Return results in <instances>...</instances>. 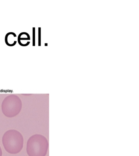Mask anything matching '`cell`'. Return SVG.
Returning <instances> with one entry per match:
<instances>
[{
  "instance_id": "6da1fadb",
  "label": "cell",
  "mask_w": 139,
  "mask_h": 156,
  "mask_svg": "<svg viewBox=\"0 0 139 156\" xmlns=\"http://www.w3.org/2000/svg\"><path fill=\"white\" fill-rule=\"evenodd\" d=\"M2 143L7 152L11 154H16L21 152L23 148V137L18 130L10 129L3 134Z\"/></svg>"
},
{
  "instance_id": "277c9868",
  "label": "cell",
  "mask_w": 139,
  "mask_h": 156,
  "mask_svg": "<svg viewBox=\"0 0 139 156\" xmlns=\"http://www.w3.org/2000/svg\"><path fill=\"white\" fill-rule=\"evenodd\" d=\"M30 40V37L28 33L26 32H23L20 33L17 38L18 42L19 45L23 47L28 46L30 44V42L27 41Z\"/></svg>"
},
{
  "instance_id": "7a4b0ae2",
  "label": "cell",
  "mask_w": 139,
  "mask_h": 156,
  "mask_svg": "<svg viewBox=\"0 0 139 156\" xmlns=\"http://www.w3.org/2000/svg\"><path fill=\"white\" fill-rule=\"evenodd\" d=\"M48 147L46 138L41 134H36L28 139L26 151L29 156H45Z\"/></svg>"
},
{
  "instance_id": "8992f818",
  "label": "cell",
  "mask_w": 139,
  "mask_h": 156,
  "mask_svg": "<svg viewBox=\"0 0 139 156\" xmlns=\"http://www.w3.org/2000/svg\"><path fill=\"white\" fill-rule=\"evenodd\" d=\"M35 27L33 28V46H35V38H36V33H35Z\"/></svg>"
},
{
  "instance_id": "5b68a950",
  "label": "cell",
  "mask_w": 139,
  "mask_h": 156,
  "mask_svg": "<svg viewBox=\"0 0 139 156\" xmlns=\"http://www.w3.org/2000/svg\"><path fill=\"white\" fill-rule=\"evenodd\" d=\"M16 37V34L14 32H8L6 34L5 38V41L6 44L8 46H14L16 45L17 43L16 41L14 40Z\"/></svg>"
},
{
  "instance_id": "52a82bcc",
  "label": "cell",
  "mask_w": 139,
  "mask_h": 156,
  "mask_svg": "<svg viewBox=\"0 0 139 156\" xmlns=\"http://www.w3.org/2000/svg\"><path fill=\"white\" fill-rule=\"evenodd\" d=\"M2 154H3V152H2V148L0 146V156H2Z\"/></svg>"
},
{
  "instance_id": "3957f363",
  "label": "cell",
  "mask_w": 139,
  "mask_h": 156,
  "mask_svg": "<svg viewBox=\"0 0 139 156\" xmlns=\"http://www.w3.org/2000/svg\"><path fill=\"white\" fill-rule=\"evenodd\" d=\"M2 111L5 116L12 118L19 115L22 108V102L17 96L11 95L6 97L2 103Z\"/></svg>"
}]
</instances>
